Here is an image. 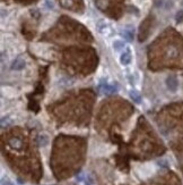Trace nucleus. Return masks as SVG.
<instances>
[{
	"instance_id": "nucleus-9",
	"label": "nucleus",
	"mask_w": 183,
	"mask_h": 185,
	"mask_svg": "<svg viewBox=\"0 0 183 185\" xmlns=\"http://www.w3.org/2000/svg\"><path fill=\"white\" fill-rule=\"evenodd\" d=\"M107 29V25L106 23H104V22H98V24H97V31L100 33H102V34H105V30Z\"/></svg>"
},
{
	"instance_id": "nucleus-6",
	"label": "nucleus",
	"mask_w": 183,
	"mask_h": 185,
	"mask_svg": "<svg viewBox=\"0 0 183 185\" xmlns=\"http://www.w3.org/2000/svg\"><path fill=\"white\" fill-rule=\"evenodd\" d=\"M112 47H113V49L115 51H121L123 50V48L126 47V43L122 40H114L113 43H112Z\"/></svg>"
},
{
	"instance_id": "nucleus-3",
	"label": "nucleus",
	"mask_w": 183,
	"mask_h": 185,
	"mask_svg": "<svg viewBox=\"0 0 183 185\" xmlns=\"http://www.w3.org/2000/svg\"><path fill=\"white\" fill-rule=\"evenodd\" d=\"M166 85H167V88H169L170 91L174 92V91H176L179 83H177V80L175 77L170 76V77H167V80H166Z\"/></svg>"
},
{
	"instance_id": "nucleus-7",
	"label": "nucleus",
	"mask_w": 183,
	"mask_h": 185,
	"mask_svg": "<svg viewBox=\"0 0 183 185\" xmlns=\"http://www.w3.org/2000/svg\"><path fill=\"white\" fill-rule=\"evenodd\" d=\"M38 143L40 147H45L48 143H49V139H48V136L44 134H41L38 136Z\"/></svg>"
},
{
	"instance_id": "nucleus-1",
	"label": "nucleus",
	"mask_w": 183,
	"mask_h": 185,
	"mask_svg": "<svg viewBox=\"0 0 183 185\" xmlns=\"http://www.w3.org/2000/svg\"><path fill=\"white\" fill-rule=\"evenodd\" d=\"M98 91L101 92L102 94L104 96H110V94H113L116 92V88L111 85V84H107V83H103L98 86Z\"/></svg>"
},
{
	"instance_id": "nucleus-8",
	"label": "nucleus",
	"mask_w": 183,
	"mask_h": 185,
	"mask_svg": "<svg viewBox=\"0 0 183 185\" xmlns=\"http://www.w3.org/2000/svg\"><path fill=\"white\" fill-rule=\"evenodd\" d=\"M129 94H130V98L132 99V101H135L136 103H140V102H141V97H140V94H139L137 91L131 90Z\"/></svg>"
},
{
	"instance_id": "nucleus-2",
	"label": "nucleus",
	"mask_w": 183,
	"mask_h": 185,
	"mask_svg": "<svg viewBox=\"0 0 183 185\" xmlns=\"http://www.w3.org/2000/svg\"><path fill=\"white\" fill-rule=\"evenodd\" d=\"M25 65H26L25 60H24L22 57H18L14 60L10 67H12V69H14V70H20L25 67Z\"/></svg>"
},
{
	"instance_id": "nucleus-10",
	"label": "nucleus",
	"mask_w": 183,
	"mask_h": 185,
	"mask_svg": "<svg viewBox=\"0 0 183 185\" xmlns=\"http://www.w3.org/2000/svg\"><path fill=\"white\" fill-rule=\"evenodd\" d=\"M122 34H123L124 39H126V40H128V41H132V40H133V33H132V31H130V30H124Z\"/></svg>"
},
{
	"instance_id": "nucleus-11",
	"label": "nucleus",
	"mask_w": 183,
	"mask_h": 185,
	"mask_svg": "<svg viewBox=\"0 0 183 185\" xmlns=\"http://www.w3.org/2000/svg\"><path fill=\"white\" fill-rule=\"evenodd\" d=\"M183 18V12H179L176 14V22H181Z\"/></svg>"
},
{
	"instance_id": "nucleus-5",
	"label": "nucleus",
	"mask_w": 183,
	"mask_h": 185,
	"mask_svg": "<svg viewBox=\"0 0 183 185\" xmlns=\"http://www.w3.org/2000/svg\"><path fill=\"white\" fill-rule=\"evenodd\" d=\"M9 146H10L12 148H14V149H17V150H19V149H22V147H23V142H22L20 139L13 137V139H10V140H9Z\"/></svg>"
},
{
	"instance_id": "nucleus-4",
	"label": "nucleus",
	"mask_w": 183,
	"mask_h": 185,
	"mask_svg": "<svg viewBox=\"0 0 183 185\" xmlns=\"http://www.w3.org/2000/svg\"><path fill=\"white\" fill-rule=\"evenodd\" d=\"M120 63L122 65H129L131 63V52H130V50H127L121 53Z\"/></svg>"
}]
</instances>
